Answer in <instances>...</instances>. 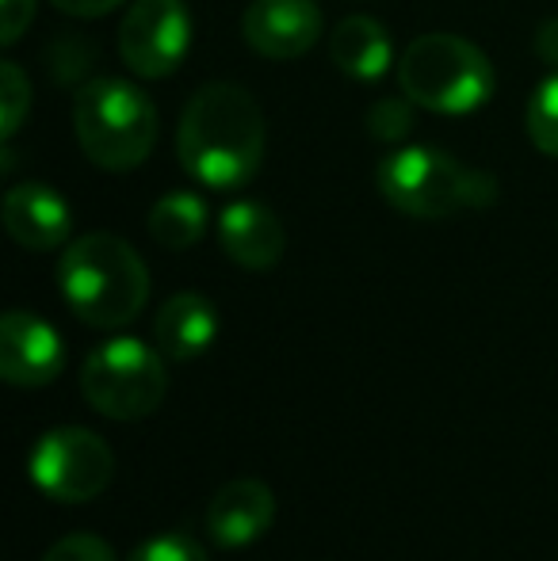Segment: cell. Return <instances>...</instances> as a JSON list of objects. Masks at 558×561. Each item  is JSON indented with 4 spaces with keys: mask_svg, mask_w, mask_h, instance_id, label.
I'll return each mask as SVG.
<instances>
[{
    "mask_svg": "<svg viewBox=\"0 0 558 561\" xmlns=\"http://www.w3.org/2000/svg\"><path fill=\"white\" fill-rule=\"evenodd\" d=\"M27 107H31L27 73H23L15 61H4V66H0V112H4V126H0V134H4V138L20 134L23 118H27Z\"/></svg>",
    "mask_w": 558,
    "mask_h": 561,
    "instance_id": "obj_19",
    "label": "cell"
},
{
    "mask_svg": "<svg viewBox=\"0 0 558 561\" xmlns=\"http://www.w3.org/2000/svg\"><path fill=\"white\" fill-rule=\"evenodd\" d=\"M329 58L352 81H379L395 61V46L379 20L372 15H349L329 35Z\"/></svg>",
    "mask_w": 558,
    "mask_h": 561,
    "instance_id": "obj_15",
    "label": "cell"
},
{
    "mask_svg": "<svg viewBox=\"0 0 558 561\" xmlns=\"http://www.w3.org/2000/svg\"><path fill=\"white\" fill-rule=\"evenodd\" d=\"M218 244H223V252L238 267L269 272V267H276L283 260L287 233H283L276 210H269L264 203L241 199V203H230V207L218 215Z\"/></svg>",
    "mask_w": 558,
    "mask_h": 561,
    "instance_id": "obj_13",
    "label": "cell"
},
{
    "mask_svg": "<svg viewBox=\"0 0 558 561\" xmlns=\"http://www.w3.org/2000/svg\"><path fill=\"white\" fill-rule=\"evenodd\" d=\"M207 203L195 192H169L149 210V233L161 249H192L207 233Z\"/></svg>",
    "mask_w": 558,
    "mask_h": 561,
    "instance_id": "obj_16",
    "label": "cell"
},
{
    "mask_svg": "<svg viewBox=\"0 0 558 561\" xmlns=\"http://www.w3.org/2000/svg\"><path fill=\"white\" fill-rule=\"evenodd\" d=\"M43 561H115V550L100 535H66L46 550Z\"/></svg>",
    "mask_w": 558,
    "mask_h": 561,
    "instance_id": "obj_21",
    "label": "cell"
},
{
    "mask_svg": "<svg viewBox=\"0 0 558 561\" xmlns=\"http://www.w3.org/2000/svg\"><path fill=\"white\" fill-rule=\"evenodd\" d=\"M413 100L406 96H383L375 100L372 107H367V134H372L375 141H402L406 134L413 130Z\"/></svg>",
    "mask_w": 558,
    "mask_h": 561,
    "instance_id": "obj_18",
    "label": "cell"
},
{
    "mask_svg": "<svg viewBox=\"0 0 558 561\" xmlns=\"http://www.w3.org/2000/svg\"><path fill=\"white\" fill-rule=\"evenodd\" d=\"M192 46V12L184 0H135L119 23V58L141 81L180 69Z\"/></svg>",
    "mask_w": 558,
    "mask_h": 561,
    "instance_id": "obj_8",
    "label": "cell"
},
{
    "mask_svg": "<svg viewBox=\"0 0 558 561\" xmlns=\"http://www.w3.org/2000/svg\"><path fill=\"white\" fill-rule=\"evenodd\" d=\"M264 141H269L264 112L253 92L241 84H203L180 112V164L195 184L215 187V192H238L261 172Z\"/></svg>",
    "mask_w": 558,
    "mask_h": 561,
    "instance_id": "obj_1",
    "label": "cell"
},
{
    "mask_svg": "<svg viewBox=\"0 0 558 561\" xmlns=\"http://www.w3.org/2000/svg\"><path fill=\"white\" fill-rule=\"evenodd\" d=\"M4 229L12 233L15 244H23V249L50 252V249H61V244L69 241L73 218H69V203L61 199L50 184L27 180V184L8 187Z\"/></svg>",
    "mask_w": 558,
    "mask_h": 561,
    "instance_id": "obj_12",
    "label": "cell"
},
{
    "mask_svg": "<svg viewBox=\"0 0 558 561\" xmlns=\"http://www.w3.org/2000/svg\"><path fill=\"white\" fill-rule=\"evenodd\" d=\"M524 123H528L532 146L547 157H558V73L544 77V81L536 84Z\"/></svg>",
    "mask_w": 558,
    "mask_h": 561,
    "instance_id": "obj_17",
    "label": "cell"
},
{
    "mask_svg": "<svg viewBox=\"0 0 558 561\" xmlns=\"http://www.w3.org/2000/svg\"><path fill=\"white\" fill-rule=\"evenodd\" d=\"M35 20V0H4L0 4V43L12 46Z\"/></svg>",
    "mask_w": 558,
    "mask_h": 561,
    "instance_id": "obj_22",
    "label": "cell"
},
{
    "mask_svg": "<svg viewBox=\"0 0 558 561\" xmlns=\"http://www.w3.org/2000/svg\"><path fill=\"white\" fill-rule=\"evenodd\" d=\"M54 4L69 15H81V20H100V15L115 12V8L127 4V0H54Z\"/></svg>",
    "mask_w": 558,
    "mask_h": 561,
    "instance_id": "obj_23",
    "label": "cell"
},
{
    "mask_svg": "<svg viewBox=\"0 0 558 561\" xmlns=\"http://www.w3.org/2000/svg\"><path fill=\"white\" fill-rule=\"evenodd\" d=\"M169 390L161 352L135 336L100 344L81 367V393L107 421H146Z\"/></svg>",
    "mask_w": 558,
    "mask_h": 561,
    "instance_id": "obj_6",
    "label": "cell"
},
{
    "mask_svg": "<svg viewBox=\"0 0 558 561\" xmlns=\"http://www.w3.org/2000/svg\"><path fill=\"white\" fill-rule=\"evenodd\" d=\"M218 336V310L215 302H207L195 290L172 295L169 302H161L153 318V344L164 359H200Z\"/></svg>",
    "mask_w": 558,
    "mask_h": 561,
    "instance_id": "obj_14",
    "label": "cell"
},
{
    "mask_svg": "<svg viewBox=\"0 0 558 561\" xmlns=\"http://www.w3.org/2000/svg\"><path fill=\"white\" fill-rule=\"evenodd\" d=\"M66 367V344L50 321L27 310H8L0 318V375L20 390L50 386Z\"/></svg>",
    "mask_w": 558,
    "mask_h": 561,
    "instance_id": "obj_9",
    "label": "cell"
},
{
    "mask_svg": "<svg viewBox=\"0 0 558 561\" xmlns=\"http://www.w3.org/2000/svg\"><path fill=\"white\" fill-rule=\"evenodd\" d=\"M276 524V493L261 478H234L210 496L207 535L223 550L253 547Z\"/></svg>",
    "mask_w": 558,
    "mask_h": 561,
    "instance_id": "obj_11",
    "label": "cell"
},
{
    "mask_svg": "<svg viewBox=\"0 0 558 561\" xmlns=\"http://www.w3.org/2000/svg\"><path fill=\"white\" fill-rule=\"evenodd\" d=\"M27 473L50 501L84 504L112 485L115 455L89 428H54L31 450Z\"/></svg>",
    "mask_w": 558,
    "mask_h": 561,
    "instance_id": "obj_7",
    "label": "cell"
},
{
    "mask_svg": "<svg viewBox=\"0 0 558 561\" xmlns=\"http://www.w3.org/2000/svg\"><path fill=\"white\" fill-rule=\"evenodd\" d=\"M536 54L547 66H558V20H544L536 31Z\"/></svg>",
    "mask_w": 558,
    "mask_h": 561,
    "instance_id": "obj_24",
    "label": "cell"
},
{
    "mask_svg": "<svg viewBox=\"0 0 558 561\" xmlns=\"http://www.w3.org/2000/svg\"><path fill=\"white\" fill-rule=\"evenodd\" d=\"M375 184L390 207L421 222H444L498 199V180L490 172L470 169L444 149L429 146H406L387 153L375 169Z\"/></svg>",
    "mask_w": 558,
    "mask_h": 561,
    "instance_id": "obj_3",
    "label": "cell"
},
{
    "mask_svg": "<svg viewBox=\"0 0 558 561\" xmlns=\"http://www.w3.org/2000/svg\"><path fill=\"white\" fill-rule=\"evenodd\" d=\"M73 130L84 157L107 172H130L157 141V107L138 84L96 77L73 100Z\"/></svg>",
    "mask_w": 558,
    "mask_h": 561,
    "instance_id": "obj_4",
    "label": "cell"
},
{
    "mask_svg": "<svg viewBox=\"0 0 558 561\" xmlns=\"http://www.w3.org/2000/svg\"><path fill=\"white\" fill-rule=\"evenodd\" d=\"M398 84L418 107L436 115H467L493 96V66L475 43L432 31L402 50Z\"/></svg>",
    "mask_w": 558,
    "mask_h": 561,
    "instance_id": "obj_5",
    "label": "cell"
},
{
    "mask_svg": "<svg viewBox=\"0 0 558 561\" xmlns=\"http://www.w3.org/2000/svg\"><path fill=\"white\" fill-rule=\"evenodd\" d=\"M127 561H210L200 542L184 539V535H157V539L141 542Z\"/></svg>",
    "mask_w": 558,
    "mask_h": 561,
    "instance_id": "obj_20",
    "label": "cell"
},
{
    "mask_svg": "<svg viewBox=\"0 0 558 561\" xmlns=\"http://www.w3.org/2000/svg\"><path fill=\"white\" fill-rule=\"evenodd\" d=\"M326 31L318 0H253L241 15V38L261 58L295 61Z\"/></svg>",
    "mask_w": 558,
    "mask_h": 561,
    "instance_id": "obj_10",
    "label": "cell"
},
{
    "mask_svg": "<svg viewBox=\"0 0 558 561\" xmlns=\"http://www.w3.org/2000/svg\"><path fill=\"white\" fill-rule=\"evenodd\" d=\"M66 306L92 329H123L146 310V260L115 233H84L66 244L58 264Z\"/></svg>",
    "mask_w": 558,
    "mask_h": 561,
    "instance_id": "obj_2",
    "label": "cell"
}]
</instances>
